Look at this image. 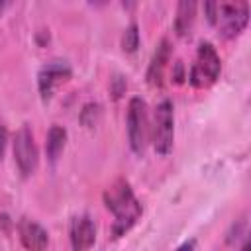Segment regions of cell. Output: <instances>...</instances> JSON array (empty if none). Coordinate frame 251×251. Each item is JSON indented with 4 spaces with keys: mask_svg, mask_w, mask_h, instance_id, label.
<instances>
[{
    "mask_svg": "<svg viewBox=\"0 0 251 251\" xmlns=\"http://www.w3.org/2000/svg\"><path fill=\"white\" fill-rule=\"evenodd\" d=\"M104 202H106V208L114 214V226H112L114 237H120L127 229H131V226L139 220V216L143 212L139 200L135 198L133 190L129 188L127 180H124V178L116 180L104 192Z\"/></svg>",
    "mask_w": 251,
    "mask_h": 251,
    "instance_id": "1",
    "label": "cell"
},
{
    "mask_svg": "<svg viewBox=\"0 0 251 251\" xmlns=\"http://www.w3.org/2000/svg\"><path fill=\"white\" fill-rule=\"evenodd\" d=\"M127 139H129V147L135 155H141L149 141L147 106L139 96H133L127 104Z\"/></svg>",
    "mask_w": 251,
    "mask_h": 251,
    "instance_id": "3",
    "label": "cell"
},
{
    "mask_svg": "<svg viewBox=\"0 0 251 251\" xmlns=\"http://www.w3.org/2000/svg\"><path fill=\"white\" fill-rule=\"evenodd\" d=\"M241 251H249V239L243 243V247H241Z\"/></svg>",
    "mask_w": 251,
    "mask_h": 251,
    "instance_id": "16",
    "label": "cell"
},
{
    "mask_svg": "<svg viewBox=\"0 0 251 251\" xmlns=\"http://www.w3.org/2000/svg\"><path fill=\"white\" fill-rule=\"evenodd\" d=\"M6 139H8V131L4 126H0V159L4 155V147H6Z\"/></svg>",
    "mask_w": 251,
    "mask_h": 251,
    "instance_id": "14",
    "label": "cell"
},
{
    "mask_svg": "<svg viewBox=\"0 0 251 251\" xmlns=\"http://www.w3.org/2000/svg\"><path fill=\"white\" fill-rule=\"evenodd\" d=\"M14 159H16V165H18V169L24 176H29V175L35 173L37 163H39V155H37V147H35L33 135H31L27 126H22L20 131L16 133Z\"/></svg>",
    "mask_w": 251,
    "mask_h": 251,
    "instance_id": "6",
    "label": "cell"
},
{
    "mask_svg": "<svg viewBox=\"0 0 251 251\" xmlns=\"http://www.w3.org/2000/svg\"><path fill=\"white\" fill-rule=\"evenodd\" d=\"M65 143H67V129L63 126H51L49 133H47V141H45V151H47V157L49 161H57L59 155L63 153L65 149Z\"/></svg>",
    "mask_w": 251,
    "mask_h": 251,
    "instance_id": "12",
    "label": "cell"
},
{
    "mask_svg": "<svg viewBox=\"0 0 251 251\" xmlns=\"http://www.w3.org/2000/svg\"><path fill=\"white\" fill-rule=\"evenodd\" d=\"M196 20V2L192 0H182L176 6V18H175V31L180 37L190 35Z\"/></svg>",
    "mask_w": 251,
    "mask_h": 251,
    "instance_id": "11",
    "label": "cell"
},
{
    "mask_svg": "<svg viewBox=\"0 0 251 251\" xmlns=\"http://www.w3.org/2000/svg\"><path fill=\"white\" fill-rule=\"evenodd\" d=\"M137 47H139V31L135 24H129L122 35V49L126 53H133Z\"/></svg>",
    "mask_w": 251,
    "mask_h": 251,
    "instance_id": "13",
    "label": "cell"
},
{
    "mask_svg": "<svg viewBox=\"0 0 251 251\" xmlns=\"http://www.w3.org/2000/svg\"><path fill=\"white\" fill-rule=\"evenodd\" d=\"M96 241V227L88 216H78L71 222V245L73 251H90Z\"/></svg>",
    "mask_w": 251,
    "mask_h": 251,
    "instance_id": "9",
    "label": "cell"
},
{
    "mask_svg": "<svg viewBox=\"0 0 251 251\" xmlns=\"http://www.w3.org/2000/svg\"><path fill=\"white\" fill-rule=\"evenodd\" d=\"M220 71H222V61L216 49L212 47V43H200L188 76L190 84L194 88H208L218 80Z\"/></svg>",
    "mask_w": 251,
    "mask_h": 251,
    "instance_id": "2",
    "label": "cell"
},
{
    "mask_svg": "<svg viewBox=\"0 0 251 251\" xmlns=\"http://www.w3.org/2000/svg\"><path fill=\"white\" fill-rule=\"evenodd\" d=\"M18 233H20V239H22V245L25 247V251H45V247L49 243V235H47L45 227L29 218L20 220Z\"/></svg>",
    "mask_w": 251,
    "mask_h": 251,
    "instance_id": "8",
    "label": "cell"
},
{
    "mask_svg": "<svg viewBox=\"0 0 251 251\" xmlns=\"http://www.w3.org/2000/svg\"><path fill=\"white\" fill-rule=\"evenodd\" d=\"M194 247H196V239H188V241H184L176 251H194Z\"/></svg>",
    "mask_w": 251,
    "mask_h": 251,
    "instance_id": "15",
    "label": "cell"
},
{
    "mask_svg": "<svg viewBox=\"0 0 251 251\" xmlns=\"http://www.w3.org/2000/svg\"><path fill=\"white\" fill-rule=\"evenodd\" d=\"M249 22V6L247 2H235V4H218L216 8V22L214 25L220 27L224 37H235L239 35Z\"/></svg>",
    "mask_w": 251,
    "mask_h": 251,
    "instance_id": "5",
    "label": "cell"
},
{
    "mask_svg": "<svg viewBox=\"0 0 251 251\" xmlns=\"http://www.w3.org/2000/svg\"><path fill=\"white\" fill-rule=\"evenodd\" d=\"M153 147L159 155H169L175 141V114L171 100H163L155 108L153 116Z\"/></svg>",
    "mask_w": 251,
    "mask_h": 251,
    "instance_id": "4",
    "label": "cell"
},
{
    "mask_svg": "<svg viewBox=\"0 0 251 251\" xmlns=\"http://www.w3.org/2000/svg\"><path fill=\"white\" fill-rule=\"evenodd\" d=\"M169 55H171L169 39H161V43L157 45V49L153 53L149 69H147V82L151 86H161L163 84V73H165V67L169 63Z\"/></svg>",
    "mask_w": 251,
    "mask_h": 251,
    "instance_id": "10",
    "label": "cell"
},
{
    "mask_svg": "<svg viewBox=\"0 0 251 251\" xmlns=\"http://www.w3.org/2000/svg\"><path fill=\"white\" fill-rule=\"evenodd\" d=\"M69 78H71V67L65 61L47 63L37 75V86H39L41 98L43 100H51V96L57 90V86H61Z\"/></svg>",
    "mask_w": 251,
    "mask_h": 251,
    "instance_id": "7",
    "label": "cell"
},
{
    "mask_svg": "<svg viewBox=\"0 0 251 251\" xmlns=\"http://www.w3.org/2000/svg\"><path fill=\"white\" fill-rule=\"evenodd\" d=\"M2 8H4V2H0V12H2Z\"/></svg>",
    "mask_w": 251,
    "mask_h": 251,
    "instance_id": "17",
    "label": "cell"
}]
</instances>
